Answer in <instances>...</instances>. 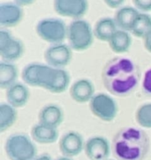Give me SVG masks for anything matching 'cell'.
Returning <instances> with one entry per match:
<instances>
[{
	"label": "cell",
	"instance_id": "1",
	"mask_svg": "<svg viewBox=\"0 0 151 160\" xmlns=\"http://www.w3.org/2000/svg\"><path fill=\"white\" fill-rule=\"evenodd\" d=\"M102 79L105 88L111 94L126 97L138 86L140 72L137 64L130 58L115 57L103 67Z\"/></svg>",
	"mask_w": 151,
	"mask_h": 160
},
{
	"label": "cell",
	"instance_id": "2",
	"mask_svg": "<svg viewBox=\"0 0 151 160\" xmlns=\"http://www.w3.org/2000/svg\"><path fill=\"white\" fill-rule=\"evenodd\" d=\"M148 148L147 136L135 127H123L112 139V150L118 160H142Z\"/></svg>",
	"mask_w": 151,
	"mask_h": 160
},
{
	"label": "cell",
	"instance_id": "3",
	"mask_svg": "<svg viewBox=\"0 0 151 160\" xmlns=\"http://www.w3.org/2000/svg\"><path fill=\"white\" fill-rule=\"evenodd\" d=\"M38 87L50 93H61L69 88L70 75L64 68H56L41 63L38 75Z\"/></svg>",
	"mask_w": 151,
	"mask_h": 160
},
{
	"label": "cell",
	"instance_id": "4",
	"mask_svg": "<svg viewBox=\"0 0 151 160\" xmlns=\"http://www.w3.org/2000/svg\"><path fill=\"white\" fill-rule=\"evenodd\" d=\"M95 34L90 23L83 18L73 20L68 26L67 39L72 50H87L94 42Z\"/></svg>",
	"mask_w": 151,
	"mask_h": 160
},
{
	"label": "cell",
	"instance_id": "5",
	"mask_svg": "<svg viewBox=\"0 0 151 160\" xmlns=\"http://www.w3.org/2000/svg\"><path fill=\"white\" fill-rule=\"evenodd\" d=\"M5 151L10 160H35L37 149L28 135L14 133L7 138Z\"/></svg>",
	"mask_w": 151,
	"mask_h": 160
},
{
	"label": "cell",
	"instance_id": "6",
	"mask_svg": "<svg viewBox=\"0 0 151 160\" xmlns=\"http://www.w3.org/2000/svg\"><path fill=\"white\" fill-rule=\"evenodd\" d=\"M35 31L39 38L52 45L65 42L67 38L68 26L60 18H47L37 23Z\"/></svg>",
	"mask_w": 151,
	"mask_h": 160
},
{
	"label": "cell",
	"instance_id": "7",
	"mask_svg": "<svg viewBox=\"0 0 151 160\" xmlns=\"http://www.w3.org/2000/svg\"><path fill=\"white\" fill-rule=\"evenodd\" d=\"M89 104L93 115L104 122H111L117 115L118 106L116 101L106 93L95 94Z\"/></svg>",
	"mask_w": 151,
	"mask_h": 160
},
{
	"label": "cell",
	"instance_id": "8",
	"mask_svg": "<svg viewBox=\"0 0 151 160\" xmlns=\"http://www.w3.org/2000/svg\"><path fill=\"white\" fill-rule=\"evenodd\" d=\"M22 41L15 37L7 28L0 30V57L2 61L14 62L24 54Z\"/></svg>",
	"mask_w": 151,
	"mask_h": 160
},
{
	"label": "cell",
	"instance_id": "9",
	"mask_svg": "<svg viewBox=\"0 0 151 160\" xmlns=\"http://www.w3.org/2000/svg\"><path fill=\"white\" fill-rule=\"evenodd\" d=\"M44 58L48 65L56 68H65L72 61V49L64 42L52 44L46 50Z\"/></svg>",
	"mask_w": 151,
	"mask_h": 160
},
{
	"label": "cell",
	"instance_id": "10",
	"mask_svg": "<svg viewBox=\"0 0 151 160\" xmlns=\"http://www.w3.org/2000/svg\"><path fill=\"white\" fill-rule=\"evenodd\" d=\"M87 0H54V9L58 15L72 19L82 18L88 10Z\"/></svg>",
	"mask_w": 151,
	"mask_h": 160
},
{
	"label": "cell",
	"instance_id": "11",
	"mask_svg": "<svg viewBox=\"0 0 151 160\" xmlns=\"http://www.w3.org/2000/svg\"><path fill=\"white\" fill-rule=\"evenodd\" d=\"M23 16V7L14 1L0 4V26L2 28L15 27L21 23Z\"/></svg>",
	"mask_w": 151,
	"mask_h": 160
},
{
	"label": "cell",
	"instance_id": "12",
	"mask_svg": "<svg viewBox=\"0 0 151 160\" xmlns=\"http://www.w3.org/2000/svg\"><path fill=\"white\" fill-rule=\"evenodd\" d=\"M84 151L90 160H107L110 154V144L104 137L95 136L86 141Z\"/></svg>",
	"mask_w": 151,
	"mask_h": 160
},
{
	"label": "cell",
	"instance_id": "13",
	"mask_svg": "<svg viewBox=\"0 0 151 160\" xmlns=\"http://www.w3.org/2000/svg\"><path fill=\"white\" fill-rule=\"evenodd\" d=\"M85 142L81 133L76 131H69L61 137L59 142V148L64 156L72 158L80 155L84 149Z\"/></svg>",
	"mask_w": 151,
	"mask_h": 160
},
{
	"label": "cell",
	"instance_id": "14",
	"mask_svg": "<svg viewBox=\"0 0 151 160\" xmlns=\"http://www.w3.org/2000/svg\"><path fill=\"white\" fill-rule=\"evenodd\" d=\"M95 87L91 80L80 78L76 80L70 88V96L77 103L90 102L95 96Z\"/></svg>",
	"mask_w": 151,
	"mask_h": 160
},
{
	"label": "cell",
	"instance_id": "15",
	"mask_svg": "<svg viewBox=\"0 0 151 160\" xmlns=\"http://www.w3.org/2000/svg\"><path fill=\"white\" fill-rule=\"evenodd\" d=\"M6 97L7 103L16 108H20L27 104L30 98V92L28 88V85L17 82L7 89Z\"/></svg>",
	"mask_w": 151,
	"mask_h": 160
},
{
	"label": "cell",
	"instance_id": "16",
	"mask_svg": "<svg viewBox=\"0 0 151 160\" xmlns=\"http://www.w3.org/2000/svg\"><path fill=\"white\" fill-rule=\"evenodd\" d=\"M64 120V112L59 105L49 104L44 106L39 114V122L58 128Z\"/></svg>",
	"mask_w": 151,
	"mask_h": 160
},
{
	"label": "cell",
	"instance_id": "17",
	"mask_svg": "<svg viewBox=\"0 0 151 160\" xmlns=\"http://www.w3.org/2000/svg\"><path fill=\"white\" fill-rule=\"evenodd\" d=\"M31 136L35 142L42 144H53L58 140L59 133L58 128L38 122L32 127Z\"/></svg>",
	"mask_w": 151,
	"mask_h": 160
},
{
	"label": "cell",
	"instance_id": "18",
	"mask_svg": "<svg viewBox=\"0 0 151 160\" xmlns=\"http://www.w3.org/2000/svg\"><path fill=\"white\" fill-rule=\"evenodd\" d=\"M114 18L106 17L98 20L94 28L95 38L103 42H109L111 37L118 30Z\"/></svg>",
	"mask_w": 151,
	"mask_h": 160
},
{
	"label": "cell",
	"instance_id": "19",
	"mask_svg": "<svg viewBox=\"0 0 151 160\" xmlns=\"http://www.w3.org/2000/svg\"><path fill=\"white\" fill-rule=\"evenodd\" d=\"M140 12L135 7H121L116 12L114 18L118 28L130 32L132 24Z\"/></svg>",
	"mask_w": 151,
	"mask_h": 160
},
{
	"label": "cell",
	"instance_id": "20",
	"mask_svg": "<svg viewBox=\"0 0 151 160\" xmlns=\"http://www.w3.org/2000/svg\"><path fill=\"white\" fill-rule=\"evenodd\" d=\"M18 69L13 62L1 61L0 62V88L6 90L16 83Z\"/></svg>",
	"mask_w": 151,
	"mask_h": 160
},
{
	"label": "cell",
	"instance_id": "21",
	"mask_svg": "<svg viewBox=\"0 0 151 160\" xmlns=\"http://www.w3.org/2000/svg\"><path fill=\"white\" fill-rule=\"evenodd\" d=\"M109 45L112 51L117 54H122L129 50L132 46L130 32L118 29L109 39Z\"/></svg>",
	"mask_w": 151,
	"mask_h": 160
},
{
	"label": "cell",
	"instance_id": "22",
	"mask_svg": "<svg viewBox=\"0 0 151 160\" xmlns=\"http://www.w3.org/2000/svg\"><path fill=\"white\" fill-rule=\"evenodd\" d=\"M18 118L17 108L9 103L0 104V132L3 133L10 129Z\"/></svg>",
	"mask_w": 151,
	"mask_h": 160
},
{
	"label": "cell",
	"instance_id": "23",
	"mask_svg": "<svg viewBox=\"0 0 151 160\" xmlns=\"http://www.w3.org/2000/svg\"><path fill=\"white\" fill-rule=\"evenodd\" d=\"M151 31V16L139 13L132 24L130 33L138 38H144Z\"/></svg>",
	"mask_w": 151,
	"mask_h": 160
},
{
	"label": "cell",
	"instance_id": "24",
	"mask_svg": "<svg viewBox=\"0 0 151 160\" xmlns=\"http://www.w3.org/2000/svg\"><path fill=\"white\" fill-rule=\"evenodd\" d=\"M136 121L144 128H151V103L140 106L135 114Z\"/></svg>",
	"mask_w": 151,
	"mask_h": 160
},
{
	"label": "cell",
	"instance_id": "25",
	"mask_svg": "<svg viewBox=\"0 0 151 160\" xmlns=\"http://www.w3.org/2000/svg\"><path fill=\"white\" fill-rule=\"evenodd\" d=\"M135 7L143 13L151 11V0H132Z\"/></svg>",
	"mask_w": 151,
	"mask_h": 160
},
{
	"label": "cell",
	"instance_id": "26",
	"mask_svg": "<svg viewBox=\"0 0 151 160\" xmlns=\"http://www.w3.org/2000/svg\"><path fill=\"white\" fill-rule=\"evenodd\" d=\"M143 89L146 93L151 94V68L145 74L143 81Z\"/></svg>",
	"mask_w": 151,
	"mask_h": 160
},
{
	"label": "cell",
	"instance_id": "27",
	"mask_svg": "<svg viewBox=\"0 0 151 160\" xmlns=\"http://www.w3.org/2000/svg\"><path fill=\"white\" fill-rule=\"evenodd\" d=\"M105 3L112 9H119L123 7L125 0H103Z\"/></svg>",
	"mask_w": 151,
	"mask_h": 160
},
{
	"label": "cell",
	"instance_id": "28",
	"mask_svg": "<svg viewBox=\"0 0 151 160\" xmlns=\"http://www.w3.org/2000/svg\"><path fill=\"white\" fill-rule=\"evenodd\" d=\"M144 47L148 52L151 53V31L144 37Z\"/></svg>",
	"mask_w": 151,
	"mask_h": 160
},
{
	"label": "cell",
	"instance_id": "29",
	"mask_svg": "<svg viewBox=\"0 0 151 160\" xmlns=\"http://www.w3.org/2000/svg\"><path fill=\"white\" fill-rule=\"evenodd\" d=\"M13 1L21 7H24L32 5L36 0H13Z\"/></svg>",
	"mask_w": 151,
	"mask_h": 160
},
{
	"label": "cell",
	"instance_id": "30",
	"mask_svg": "<svg viewBox=\"0 0 151 160\" xmlns=\"http://www.w3.org/2000/svg\"><path fill=\"white\" fill-rule=\"evenodd\" d=\"M35 160H52L48 155H42L39 157H36Z\"/></svg>",
	"mask_w": 151,
	"mask_h": 160
},
{
	"label": "cell",
	"instance_id": "31",
	"mask_svg": "<svg viewBox=\"0 0 151 160\" xmlns=\"http://www.w3.org/2000/svg\"><path fill=\"white\" fill-rule=\"evenodd\" d=\"M57 160H73L72 158H70V157H67V156H61V157H59V158H58Z\"/></svg>",
	"mask_w": 151,
	"mask_h": 160
}]
</instances>
